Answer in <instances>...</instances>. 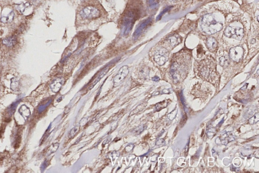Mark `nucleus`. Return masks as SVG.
Wrapping results in <instances>:
<instances>
[{"label":"nucleus","mask_w":259,"mask_h":173,"mask_svg":"<svg viewBox=\"0 0 259 173\" xmlns=\"http://www.w3.org/2000/svg\"><path fill=\"white\" fill-rule=\"evenodd\" d=\"M134 145L133 144H130L127 147H126L125 149L126 151L128 152H131V151H132L133 149L134 148Z\"/></svg>","instance_id":"22"},{"label":"nucleus","mask_w":259,"mask_h":173,"mask_svg":"<svg viewBox=\"0 0 259 173\" xmlns=\"http://www.w3.org/2000/svg\"><path fill=\"white\" fill-rule=\"evenodd\" d=\"M228 133H225L223 135H222V137L221 138V142H224L227 143L230 141L233 140V139H231L233 138L232 137V135L231 134H228Z\"/></svg>","instance_id":"15"},{"label":"nucleus","mask_w":259,"mask_h":173,"mask_svg":"<svg viewBox=\"0 0 259 173\" xmlns=\"http://www.w3.org/2000/svg\"><path fill=\"white\" fill-rule=\"evenodd\" d=\"M168 42H169V43L172 46H174L175 45H176L178 43V39L174 36H173L168 39Z\"/></svg>","instance_id":"17"},{"label":"nucleus","mask_w":259,"mask_h":173,"mask_svg":"<svg viewBox=\"0 0 259 173\" xmlns=\"http://www.w3.org/2000/svg\"><path fill=\"white\" fill-rule=\"evenodd\" d=\"M3 44L8 47H11L14 46L16 43L17 40L16 38L13 37L6 38L2 41Z\"/></svg>","instance_id":"12"},{"label":"nucleus","mask_w":259,"mask_h":173,"mask_svg":"<svg viewBox=\"0 0 259 173\" xmlns=\"http://www.w3.org/2000/svg\"><path fill=\"white\" fill-rule=\"evenodd\" d=\"M243 56V49L240 46L234 47L230 50L229 57L233 61L238 62Z\"/></svg>","instance_id":"7"},{"label":"nucleus","mask_w":259,"mask_h":173,"mask_svg":"<svg viewBox=\"0 0 259 173\" xmlns=\"http://www.w3.org/2000/svg\"><path fill=\"white\" fill-rule=\"evenodd\" d=\"M100 15V11L98 9L93 6L86 7L80 12V15L82 18L88 20L98 18Z\"/></svg>","instance_id":"4"},{"label":"nucleus","mask_w":259,"mask_h":173,"mask_svg":"<svg viewBox=\"0 0 259 173\" xmlns=\"http://www.w3.org/2000/svg\"><path fill=\"white\" fill-rule=\"evenodd\" d=\"M168 51L162 48L156 51L154 55V59L158 64L162 66L168 61Z\"/></svg>","instance_id":"5"},{"label":"nucleus","mask_w":259,"mask_h":173,"mask_svg":"<svg viewBox=\"0 0 259 173\" xmlns=\"http://www.w3.org/2000/svg\"><path fill=\"white\" fill-rule=\"evenodd\" d=\"M201 27L205 33L212 34L220 31L223 28V25L220 21H217L213 15L208 14L203 17Z\"/></svg>","instance_id":"1"},{"label":"nucleus","mask_w":259,"mask_h":173,"mask_svg":"<svg viewBox=\"0 0 259 173\" xmlns=\"http://www.w3.org/2000/svg\"><path fill=\"white\" fill-rule=\"evenodd\" d=\"M152 20H153V17H150L147 19L145 20L144 21H143L140 25H139L133 34V39L136 40L139 37L145 29H146L148 26L151 25L152 22Z\"/></svg>","instance_id":"6"},{"label":"nucleus","mask_w":259,"mask_h":173,"mask_svg":"<svg viewBox=\"0 0 259 173\" xmlns=\"http://www.w3.org/2000/svg\"><path fill=\"white\" fill-rule=\"evenodd\" d=\"M14 17V13L12 11L6 17H2L1 18V21L4 24L6 23H10L13 21Z\"/></svg>","instance_id":"14"},{"label":"nucleus","mask_w":259,"mask_h":173,"mask_svg":"<svg viewBox=\"0 0 259 173\" xmlns=\"http://www.w3.org/2000/svg\"><path fill=\"white\" fill-rule=\"evenodd\" d=\"M11 89L13 90H17L19 86V82L15 78H13L11 80Z\"/></svg>","instance_id":"16"},{"label":"nucleus","mask_w":259,"mask_h":173,"mask_svg":"<svg viewBox=\"0 0 259 173\" xmlns=\"http://www.w3.org/2000/svg\"><path fill=\"white\" fill-rule=\"evenodd\" d=\"M79 127H73V128L71 131H70V133L69 134V137L70 138L73 137L76 134V133H78V131H79Z\"/></svg>","instance_id":"18"},{"label":"nucleus","mask_w":259,"mask_h":173,"mask_svg":"<svg viewBox=\"0 0 259 173\" xmlns=\"http://www.w3.org/2000/svg\"><path fill=\"white\" fill-rule=\"evenodd\" d=\"M63 82L64 79L63 78H57L54 80L50 85L52 91L54 93H58L62 86Z\"/></svg>","instance_id":"10"},{"label":"nucleus","mask_w":259,"mask_h":173,"mask_svg":"<svg viewBox=\"0 0 259 173\" xmlns=\"http://www.w3.org/2000/svg\"><path fill=\"white\" fill-rule=\"evenodd\" d=\"M220 61L222 66L227 64V63H228V57H227L226 55L222 56L220 58Z\"/></svg>","instance_id":"19"},{"label":"nucleus","mask_w":259,"mask_h":173,"mask_svg":"<svg viewBox=\"0 0 259 173\" xmlns=\"http://www.w3.org/2000/svg\"><path fill=\"white\" fill-rule=\"evenodd\" d=\"M159 80V78L158 77H154L152 78V80L154 81H158Z\"/></svg>","instance_id":"23"},{"label":"nucleus","mask_w":259,"mask_h":173,"mask_svg":"<svg viewBox=\"0 0 259 173\" xmlns=\"http://www.w3.org/2000/svg\"><path fill=\"white\" fill-rule=\"evenodd\" d=\"M129 68L127 66H122L121 69H119L116 76H115L113 79V82L115 84H119L122 82V81L126 77L129 73Z\"/></svg>","instance_id":"8"},{"label":"nucleus","mask_w":259,"mask_h":173,"mask_svg":"<svg viewBox=\"0 0 259 173\" xmlns=\"http://www.w3.org/2000/svg\"><path fill=\"white\" fill-rule=\"evenodd\" d=\"M207 45L208 50L213 51L215 50L217 48V42L214 38H208L207 41Z\"/></svg>","instance_id":"11"},{"label":"nucleus","mask_w":259,"mask_h":173,"mask_svg":"<svg viewBox=\"0 0 259 173\" xmlns=\"http://www.w3.org/2000/svg\"><path fill=\"white\" fill-rule=\"evenodd\" d=\"M138 11L137 9H132L128 11L124 15L122 21V29L124 35H127L131 31L134 23L138 18Z\"/></svg>","instance_id":"2"},{"label":"nucleus","mask_w":259,"mask_h":173,"mask_svg":"<svg viewBox=\"0 0 259 173\" xmlns=\"http://www.w3.org/2000/svg\"><path fill=\"white\" fill-rule=\"evenodd\" d=\"M159 0H148V4L149 6H154L158 4Z\"/></svg>","instance_id":"21"},{"label":"nucleus","mask_w":259,"mask_h":173,"mask_svg":"<svg viewBox=\"0 0 259 173\" xmlns=\"http://www.w3.org/2000/svg\"><path fill=\"white\" fill-rule=\"evenodd\" d=\"M30 6V3H28V2H27L26 3H23H23H21L20 4H19L16 5L15 8H16V9L20 13L23 14V12H24L25 10H26V8L29 7Z\"/></svg>","instance_id":"13"},{"label":"nucleus","mask_w":259,"mask_h":173,"mask_svg":"<svg viewBox=\"0 0 259 173\" xmlns=\"http://www.w3.org/2000/svg\"><path fill=\"white\" fill-rule=\"evenodd\" d=\"M224 35L229 38L241 40L243 36V29L237 26L229 25L224 31Z\"/></svg>","instance_id":"3"},{"label":"nucleus","mask_w":259,"mask_h":173,"mask_svg":"<svg viewBox=\"0 0 259 173\" xmlns=\"http://www.w3.org/2000/svg\"><path fill=\"white\" fill-rule=\"evenodd\" d=\"M172 7H167V8H165V9H164V10L162 11V12H161V13L159 14V15L157 17L156 20H160L161 17H162V15H164V14L165 13V12H167Z\"/></svg>","instance_id":"20"},{"label":"nucleus","mask_w":259,"mask_h":173,"mask_svg":"<svg viewBox=\"0 0 259 173\" xmlns=\"http://www.w3.org/2000/svg\"><path fill=\"white\" fill-rule=\"evenodd\" d=\"M111 65H112V63H109L102 70L99 72V73L96 77L95 79H94V80L91 83V85H90L89 89H92L106 74L109 70Z\"/></svg>","instance_id":"9"}]
</instances>
